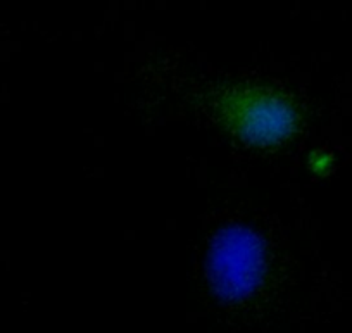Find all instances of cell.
Listing matches in <instances>:
<instances>
[{
  "mask_svg": "<svg viewBox=\"0 0 352 333\" xmlns=\"http://www.w3.org/2000/svg\"><path fill=\"white\" fill-rule=\"evenodd\" d=\"M208 268L212 290L219 297H243L263 273L261 240L242 226L223 230L212 242Z\"/></svg>",
  "mask_w": 352,
  "mask_h": 333,
  "instance_id": "obj_1",
  "label": "cell"
},
{
  "mask_svg": "<svg viewBox=\"0 0 352 333\" xmlns=\"http://www.w3.org/2000/svg\"><path fill=\"white\" fill-rule=\"evenodd\" d=\"M226 125L243 140L275 144L289 137L296 116L285 98L264 90H242L221 104Z\"/></svg>",
  "mask_w": 352,
  "mask_h": 333,
  "instance_id": "obj_2",
  "label": "cell"
},
{
  "mask_svg": "<svg viewBox=\"0 0 352 333\" xmlns=\"http://www.w3.org/2000/svg\"><path fill=\"white\" fill-rule=\"evenodd\" d=\"M331 164H333V158H331L328 152L318 151V152H313V154H311L309 166H311V169L316 173V175H320V176L327 175V173L331 169Z\"/></svg>",
  "mask_w": 352,
  "mask_h": 333,
  "instance_id": "obj_3",
  "label": "cell"
}]
</instances>
